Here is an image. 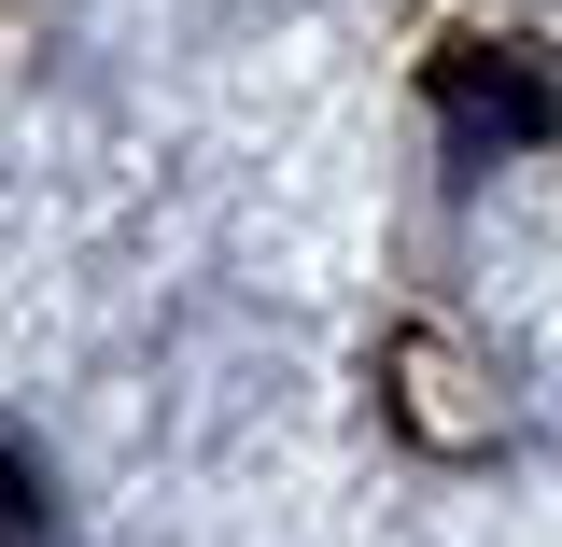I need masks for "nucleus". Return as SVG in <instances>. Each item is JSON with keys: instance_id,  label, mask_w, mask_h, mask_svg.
<instances>
[{"instance_id": "1", "label": "nucleus", "mask_w": 562, "mask_h": 547, "mask_svg": "<svg viewBox=\"0 0 562 547\" xmlns=\"http://www.w3.org/2000/svg\"><path fill=\"white\" fill-rule=\"evenodd\" d=\"M0 547H57V520H43V478L0 449Z\"/></svg>"}]
</instances>
